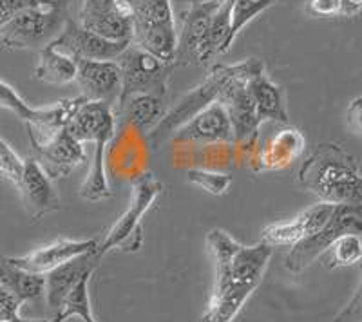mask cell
Here are the masks:
<instances>
[{
  "label": "cell",
  "instance_id": "83f0119b",
  "mask_svg": "<svg viewBox=\"0 0 362 322\" xmlns=\"http://www.w3.org/2000/svg\"><path fill=\"white\" fill-rule=\"evenodd\" d=\"M321 257L326 268L357 265L362 257L361 234H344V236L337 237Z\"/></svg>",
  "mask_w": 362,
  "mask_h": 322
},
{
  "label": "cell",
  "instance_id": "e575fe53",
  "mask_svg": "<svg viewBox=\"0 0 362 322\" xmlns=\"http://www.w3.org/2000/svg\"><path fill=\"white\" fill-rule=\"evenodd\" d=\"M361 314H362V299H361V288L355 292V295L351 297V301L346 304L344 310L335 317L334 322H361Z\"/></svg>",
  "mask_w": 362,
  "mask_h": 322
},
{
  "label": "cell",
  "instance_id": "d6a6232c",
  "mask_svg": "<svg viewBox=\"0 0 362 322\" xmlns=\"http://www.w3.org/2000/svg\"><path fill=\"white\" fill-rule=\"evenodd\" d=\"M305 11L315 18L341 17V0H308Z\"/></svg>",
  "mask_w": 362,
  "mask_h": 322
},
{
  "label": "cell",
  "instance_id": "ba28073f",
  "mask_svg": "<svg viewBox=\"0 0 362 322\" xmlns=\"http://www.w3.org/2000/svg\"><path fill=\"white\" fill-rule=\"evenodd\" d=\"M116 62L122 73V91L118 100L129 95H154L165 98L173 64L161 62L160 58L134 44L119 54Z\"/></svg>",
  "mask_w": 362,
  "mask_h": 322
},
{
  "label": "cell",
  "instance_id": "3957f363",
  "mask_svg": "<svg viewBox=\"0 0 362 322\" xmlns=\"http://www.w3.org/2000/svg\"><path fill=\"white\" fill-rule=\"evenodd\" d=\"M264 73V64L259 58H248L239 64H214L209 75L199 85L187 93L176 104V107L165 112L163 120L148 133V145L158 149L165 141H169L181 125L189 121L209 105L219 102L223 93L235 82H248L254 76Z\"/></svg>",
  "mask_w": 362,
  "mask_h": 322
},
{
  "label": "cell",
  "instance_id": "74e56055",
  "mask_svg": "<svg viewBox=\"0 0 362 322\" xmlns=\"http://www.w3.org/2000/svg\"><path fill=\"white\" fill-rule=\"evenodd\" d=\"M15 322H51V321H42V318H22V317H17V318H15Z\"/></svg>",
  "mask_w": 362,
  "mask_h": 322
},
{
  "label": "cell",
  "instance_id": "8d00e7d4",
  "mask_svg": "<svg viewBox=\"0 0 362 322\" xmlns=\"http://www.w3.org/2000/svg\"><path fill=\"white\" fill-rule=\"evenodd\" d=\"M362 9V0H341V17H357Z\"/></svg>",
  "mask_w": 362,
  "mask_h": 322
},
{
  "label": "cell",
  "instance_id": "7a4b0ae2",
  "mask_svg": "<svg viewBox=\"0 0 362 322\" xmlns=\"http://www.w3.org/2000/svg\"><path fill=\"white\" fill-rule=\"evenodd\" d=\"M296 183L325 203L362 205L361 163L339 143L317 145L303 161Z\"/></svg>",
  "mask_w": 362,
  "mask_h": 322
},
{
  "label": "cell",
  "instance_id": "5b68a950",
  "mask_svg": "<svg viewBox=\"0 0 362 322\" xmlns=\"http://www.w3.org/2000/svg\"><path fill=\"white\" fill-rule=\"evenodd\" d=\"M132 20L131 44L173 64L176 53V20L170 0H125Z\"/></svg>",
  "mask_w": 362,
  "mask_h": 322
},
{
  "label": "cell",
  "instance_id": "9c48e42d",
  "mask_svg": "<svg viewBox=\"0 0 362 322\" xmlns=\"http://www.w3.org/2000/svg\"><path fill=\"white\" fill-rule=\"evenodd\" d=\"M82 102V96H76V98L60 100L47 107H29V104H25V100L9 83L0 80V107L15 112L28 125L29 136L38 138V140L66 129Z\"/></svg>",
  "mask_w": 362,
  "mask_h": 322
},
{
  "label": "cell",
  "instance_id": "ac0fdd59",
  "mask_svg": "<svg viewBox=\"0 0 362 322\" xmlns=\"http://www.w3.org/2000/svg\"><path fill=\"white\" fill-rule=\"evenodd\" d=\"M247 83L248 82L232 83L219 98V104L225 107L226 116H228L234 141L252 143L259 136L261 120L255 111L254 100H252Z\"/></svg>",
  "mask_w": 362,
  "mask_h": 322
},
{
  "label": "cell",
  "instance_id": "f546056e",
  "mask_svg": "<svg viewBox=\"0 0 362 322\" xmlns=\"http://www.w3.org/2000/svg\"><path fill=\"white\" fill-rule=\"evenodd\" d=\"M234 6V0H221L219 6L216 8L212 20L209 28V42L210 49L214 56L225 54L228 51V31H230V11Z\"/></svg>",
  "mask_w": 362,
  "mask_h": 322
},
{
  "label": "cell",
  "instance_id": "f35d334b",
  "mask_svg": "<svg viewBox=\"0 0 362 322\" xmlns=\"http://www.w3.org/2000/svg\"><path fill=\"white\" fill-rule=\"evenodd\" d=\"M190 2H203V0H190Z\"/></svg>",
  "mask_w": 362,
  "mask_h": 322
},
{
  "label": "cell",
  "instance_id": "8992f818",
  "mask_svg": "<svg viewBox=\"0 0 362 322\" xmlns=\"http://www.w3.org/2000/svg\"><path fill=\"white\" fill-rule=\"evenodd\" d=\"M67 20V0H44L40 6L17 13L0 29V40L6 49H42L62 33Z\"/></svg>",
  "mask_w": 362,
  "mask_h": 322
},
{
  "label": "cell",
  "instance_id": "4fadbf2b",
  "mask_svg": "<svg viewBox=\"0 0 362 322\" xmlns=\"http://www.w3.org/2000/svg\"><path fill=\"white\" fill-rule=\"evenodd\" d=\"M53 44L74 60H116L131 46V42L105 40L89 29L82 28L73 18L67 20L66 28L54 38Z\"/></svg>",
  "mask_w": 362,
  "mask_h": 322
},
{
  "label": "cell",
  "instance_id": "ab89813d",
  "mask_svg": "<svg viewBox=\"0 0 362 322\" xmlns=\"http://www.w3.org/2000/svg\"><path fill=\"white\" fill-rule=\"evenodd\" d=\"M0 322H15V321H0Z\"/></svg>",
  "mask_w": 362,
  "mask_h": 322
},
{
  "label": "cell",
  "instance_id": "f1b7e54d",
  "mask_svg": "<svg viewBox=\"0 0 362 322\" xmlns=\"http://www.w3.org/2000/svg\"><path fill=\"white\" fill-rule=\"evenodd\" d=\"M276 0H234L230 11V31H228V49L235 42L238 35L254 20L255 17H259L261 13L267 11Z\"/></svg>",
  "mask_w": 362,
  "mask_h": 322
},
{
  "label": "cell",
  "instance_id": "1f68e13d",
  "mask_svg": "<svg viewBox=\"0 0 362 322\" xmlns=\"http://www.w3.org/2000/svg\"><path fill=\"white\" fill-rule=\"evenodd\" d=\"M24 160L0 138V176L17 185L21 181Z\"/></svg>",
  "mask_w": 362,
  "mask_h": 322
},
{
  "label": "cell",
  "instance_id": "4dcf8cb0",
  "mask_svg": "<svg viewBox=\"0 0 362 322\" xmlns=\"http://www.w3.org/2000/svg\"><path fill=\"white\" fill-rule=\"evenodd\" d=\"M187 181L205 190L206 194L218 196V198L228 194V190L232 186V178L228 174L206 169H189V172H187Z\"/></svg>",
  "mask_w": 362,
  "mask_h": 322
},
{
  "label": "cell",
  "instance_id": "44dd1931",
  "mask_svg": "<svg viewBox=\"0 0 362 322\" xmlns=\"http://www.w3.org/2000/svg\"><path fill=\"white\" fill-rule=\"evenodd\" d=\"M100 263V257L96 252L86 254L76 259H71L64 265L57 266L54 270L45 273V285H44V295L45 302L51 310L58 311V308L62 306L64 299L69 295L74 285L82 279L87 273H95L96 266Z\"/></svg>",
  "mask_w": 362,
  "mask_h": 322
},
{
  "label": "cell",
  "instance_id": "6da1fadb",
  "mask_svg": "<svg viewBox=\"0 0 362 322\" xmlns=\"http://www.w3.org/2000/svg\"><path fill=\"white\" fill-rule=\"evenodd\" d=\"M205 244L214 259L216 285L199 322H234L263 281L274 246L239 243L223 228H212Z\"/></svg>",
  "mask_w": 362,
  "mask_h": 322
},
{
  "label": "cell",
  "instance_id": "30bf717a",
  "mask_svg": "<svg viewBox=\"0 0 362 322\" xmlns=\"http://www.w3.org/2000/svg\"><path fill=\"white\" fill-rule=\"evenodd\" d=\"M219 2L221 0L190 2L189 9L181 17V31L177 33L174 66H205L214 58L210 49L209 28Z\"/></svg>",
  "mask_w": 362,
  "mask_h": 322
},
{
  "label": "cell",
  "instance_id": "9a60e30c",
  "mask_svg": "<svg viewBox=\"0 0 362 322\" xmlns=\"http://www.w3.org/2000/svg\"><path fill=\"white\" fill-rule=\"evenodd\" d=\"M17 186L24 199L25 210L33 221H38L44 215L60 208V196L54 189L53 179L42 169L37 157H25Z\"/></svg>",
  "mask_w": 362,
  "mask_h": 322
},
{
  "label": "cell",
  "instance_id": "7c38bea8",
  "mask_svg": "<svg viewBox=\"0 0 362 322\" xmlns=\"http://www.w3.org/2000/svg\"><path fill=\"white\" fill-rule=\"evenodd\" d=\"M29 143L37 154V161L51 179L66 178L86 160L82 143L74 140L66 129L42 140L29 136Z\"/></svg>",
  "mask_w": 362,
  "mask_h": 322
},
{
  "label": "cell",
  "instance_id": "d6986e66",
  "mask_svg": "<svg viewBox=\"0 0 362 322\" xmlns=\"http://www.w3.org/2000/svg\"><path fill=\"white\" fill-rule=\"evenodd\" d=\"M170 140L185 143H225L234 141V136L225 107L216 102L181 125Z\"/></svg>",
  "mask_w": 362,
  "mask_h": 322
},
{
  "label": "cell",
  "instance_id": "484cf974",
  "mask_svg": "<svg viewBox=\"0 0 362 322\" xmlns=\"http://www.w3.org/2000/svg\"><path fill=\"white\" fill-rule=\"evenodd\" d=\"M44 275L25 272L9 261V257L0 256V286L8 290L21 304L37 301L44 295Z\"/></svg>",
  "mask_w": 362,
  "mask_h": 322
},
{
  "label": "cell",
  "instance_id": "d590c367",
  "mask_svg": "<svg viewBox=\"0 0 362 322\" xmlns=\"http://www.w3.org/2000/svg\"><path fill=\"white\" fill-rule=\"evenodd\" d=\"M361 98H355L350 105H348V127L354 131L355 134H361Z\"/></svg>",
  "mask_w": 362,
  "mask_h": 322
},
{
  "label": "cell",
  "instance_id": "603a6c76",
  "mask_svg": "<svg viewBox=\"0 0 362 322\" xmlns=\"http://www.w3.org/2000/svg\"><path fill=\"white\" fill-rule=\"evenodd\" d=\"M247 87L252 95V100H254L255 111H257L261 124L267 120L283 125L290 124L286 95H284V89L279 83L274 82L267 73H261V75L248 80Z\"/></svg>",
  "mask_w": 362,
  "mask_h": 322
},
{
  "label": "cell",
  "instance_id": "4316f807",
  "mask_svg": "<svg viewBox=\"0 0 362 322\" xmlns=\"http://www.w3.org/2000/svg\"><path fill=\"white\" fill-rule=\"evenodd\" d=\"M90 277H93V273H87L74 285V288L64 299L62 306L58 308L57 315H54L51 322H66L73 317H80L83 322H98L95 315H93V308H90Z\"/></svg>",
  "mask_w": 362,
  "mask_h": 322
},
{
  "label": "cell",
  "instance_id": "2e32d148",
  "mask_svg": "<svg viewBox=\"0 0 362 322\" xmlns=\"http://www.w3.org/2000/svg\"><path fill=\"white\" fill-rule=\"evenodd\" d=\"M335 205L332 203H317L305 212L297 214L290 221L268 225L261 232V241L270 246H293L300 239L312 236L329 219Z\"/></svg>",
  "mask_w": 362,
  "mask_h": 322
},
{
  "label": "cell",
  "instance_id": "7402d4cb",
  "mask_svg": "<svg viewBox=\"0 0 362 322\" xmlns=\"http://www.w3.org/2000/svg\"><path fill=\"white\" fill-rule=\"evenodd\" d=\"M115 111V120L129 125L138 133H151L163 120L167 107L163 98L154 95H129L119 98Z\"/></svg>",
  "mask_w": 362,
  "mask_h": 322
},
{
  "label": "cell",
  "instance_id": "8fae6325",
  "mask_svg": "<svg viewBox=\"0 0 362 322\" xmlns=\"http://www.w3.org/2000/svg\"><path fill=\"white\" fill-rule=\"evenodd\" d=\"M76 22L105 40H132L131 11L125 0H82Z\"/></svg>",
  "mask_w": 362,
  "mask_h": 322
},
{
  "label": "cell",
  "instance_id": "5bb4252c",
  "mask_svg": "<svg viewBox=\"0 0 362 322\" xmlns=\"http://www.w3.org/2000/svg\"><path fill=\"white\" fill-rule=\"evenodd\" d=\"M82 98L115 107L122 91V73L116 60H76V78Z\"/></svg>",
  "mask_w": 362,
  "mask_h": 322
},
{
  "label": "cell",
  "instance_id": "277c9868",
  "mask_svg": "<svg viewBox=\"0 0 362 322\" xmlns=\"http://www.w3.org/2000/svg\"><path fill=\"white\" fill-rule=\"evenodd\" d=\"M163 192V183L153 172L138 174L131 183V201L124 214L116 219L107 236L100 241L96 256L102 259L112 250H122L125 254L140 252L144 246V227L141 219L151 210L156 199Z\"/></svg>",
  "mask_w": 362,
  "mask_h": 322
},
{
  "label": "cell",
  "instance_id": "ffe728a7",
  "mask_svg": "<svg viewBox=\"0 0 362 322\" xmlns=\"http://www.w3.org/2000/svg\"><path fill=\"white\" fill-rule=\"evenodd\" d=\"M305 134L292 125H284L263 145L255 160L254 172H276L286 169L305 154Z\"/></svg>",
  "mask_w": 362,
  "mask_h": 322
},
{
  "label": "cell",
  "instance_id": "e0dca14e",
  "mask_svg": "<svg viewBox=\"0 0 362 322\" xmlns=\"http://www.w3.org/2000/svg\"><path fill=\"white\" fill-rule=\"evenodd\" d=\"M98 243V239H58L47 246H42L35 252L28 254V256L9 257V261L25 272L45 275L67 261L96 252Z\"/></svg>",
  "mask_w": 362,
  "mask_h": 322
},
{
  "label": "cell",
  "instance_id": "836d02e7",
  "mask_svg": "<svg viewBox=\"0 0 362 322\" xmlns=\"http://www.w3.org/2000/svg\"><path fill=\"white\" fill-rule=\"evenodd\" d=\"M44 0H0V29L4 28L17 13L40 6Z\"/></svg>",
  "mask_w": 362,
  "mask_h": 322
},
{
  "label": "cell",
  "instance_id": "d4e9b609",
  "mask_svg": "<svg viewBox=\"0 0 362 322\" xmlns=\"http://www.w3.org/2000/svg\"><path fill=\"white\" fill-rule=\"evenodd\" d=\"M35 78L51 85H66L76 78V60L58 49L53 42L38 51Z\"/></svg>",
  "mask_w": 362,
  "mask_h": 322
},
{
  "label": "cell",
  "instance_id": "cb8c5ba5",
  "mask_svg": "<svg viewBox=\"0 0 362 322\" xmlns=\"http://www.w3.org/2000/svg\"><path fill=\"white\" fill-rule=\"evenodd\" d=\"M115 129L109 127L95 138V153H93V161H90V169L87 174L86 181L80 189V198L83 201L100 203L105 199L112 198V190L109 186L107 174H105V153H107L109 141L115 136Z\"/></svg>",
  "mask_w": 362,
  "mask_h": 322
},
{
  "label": "cell",
  "instance_id": "52a82bcc",
  "mask_svg": "<svg viewBox=\"0 0 362 322\" xmlns=\"http://www.w3.org/2000/svg\"><path fill=\"white\" fill-rule=\"evenodd\" d=\"M362 215L361 207L355 205H335L329 219L315 234L300 239L293 246L284 259V266L292 273L305 272L317 259H321L322 254L332 246L337 237L344 234H361Z\"/></svg>",
  "mask_w": 362,
  "mask_h": 322
}]
</instances>
